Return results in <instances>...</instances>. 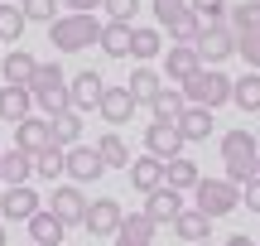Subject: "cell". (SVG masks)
I'll use <instances>...</instances> for the list:
<instances>
[{"label": "cell", "mask_w": 260, "mask_h": 246, "mask_svg": "<svg viewBox=\"0 0 260 246\" xmlns=\"http://www.w3.org/2000/svg\"><path fill=\"white\" fill-rule=\"evenodd\" d=\"M222 164H226V179L241 189L251 174H260V140H255V131H226L222 135Z\"/></svg>", "instance_id": "cell-1"}, {"label": "cell", "mask_w": 260, "mask_h": 246, "mask_svg": "<svg viewBox=\"0 0 260 246\" xmlns=\"http://www.w3.org/2000/svg\"><path fill=\"white\" fill-rule=\"evenodd\" d=\"M48 39H53L58 53H82V48H92L96 39H102V19L96 15H58L53 24H48Z\"/></svg>", "instance_id": "cell-2"}, {"label": "cell", "mask_w": 260, "mask_h": 246, "mask_svg": "<svg viewBox=\"0 0 260 246\" xmlns=\"http://www.w3.org/2000/svg\"><path fill=\"white\" fill-rule=\"evenodd\" d=\"M178 92H183L188 106H207V111H217V106L232 102V77H226L222 68H198Z\"/></svg>", "instance_id": "cell-3"}, {"label": "cell", "mask_w": 260, "mask_h": 246, "mask_svg": "<svg viewBox=\"0 0 260 246\" xmlns=\"http://www.w3.org/2000/svg\"><path fill=\"white\" fill-rule=\"evenodd\" d=\"M29 97H34V106L44 116H58V111H68V73L58 63H39V73L29 77Z\"/></svg>", "instance_id": "cell-4"}, {"label": "cell", "mask_w": 260, "mask_h": 246, "mask_svg": "<svg viewBox=\"0 0 260 246\" xmlns=\"http://www.w3.org/2000/svg\"><path fill=\"white\" fill-rule=\"evenodd\" d=\"M193 198H198V212H207V218H226L241 208V189L232 179H198Z\"/></svg>", "instance_id": "cell-5"}, {"label": "cell", "mask_w": 260, "mask_h": 246, "mask_svg": "<svg viewBox=\"0 0 260 246\" xmlns=\"http://www.w3.org/2000/svg\"><path fill=\"white\" fill-rule=\"evenodd\" d=\"M193 48H198V58H203V68H217V63H226V58L236 53V34L226 24H207Z\"/></svg>", "instance_id": "cell-6"}, {"label": "cell", "mask_w": 260, "mask_h": 246, "mask_svg": "<svg viewBox=\"0 0 260 246\" xmlns=\"http://www.w3.org/2000/svg\"><path fill=\"white\" fill-rule=\"evenodd\" d=\"M68 179L82 189V183H96L106 174V164H102V155H96V145H68Z\"/></svg>", "instance_id": "cell-7"}, {"label": "cell", "mask_w": 260, "mask_h": 246, "mask_svg": "<svg viewBox=\"0 0 260 246\" xmlns=\"http://www.w3.org/2000/svg\"><path fill=\"white\" fill-rule=\"evenodd\" d=\"M102 92H106V77L102 73H77V77H68V102H73V111L82 116V111H96V102H102Z\"/></svg>", "instance_id": "cell-8"}, {"label": "cell", "mask_w": 260, "mask_h": 246, "mask_svg": "<svg viewBox=\"0 0 260 246\" xmlns=\"http://www.w3.org/2000/svg\"><path fill=\"white\" fill-rule=\"evenodd\" d=\"M48 208H53L58 218L68 222V227H82V218H87V193L77 189V183H53V193H48Z\"/></svg>", "instance_id": "cell-9"}, {"label": "cell", "mask_w": 260, "mask_h": 246, "mask_svg": "<svg viewBox=\"0 0 260 246\" xmlns=\"http://www.w3.org/2000/svg\"><path fill=\"white\" fill-rule=\"evenodd\" d=\"M121 218H125V208H121L116 198H92V203H87V218H82V227L92 232V237H116Z\"/></svg>", "instance_id": "cell-10"}, {"label": "cell", "mask_w": 260, "mask_h": 246, "mask_svg": "<svg viewBox=\"0 0 260 246\" xmlns=\"http://www.w3.org/2000/svg\"><path fill=\"white\" fill-rule=\"evenodd\" d=\"M39 208H44V198H39L29 183H15V189L0 193V218H5V222H29Z\"/></svg>", "instance_id": "cell-11"}, {"label": "cell", "mask_w": 260, "mask_h": 246, "mask_svg": "<svg viewBox=\"0 0 260 246\" xmlns=\"http://www.w3.org/2000/svg\"><path fill=\"white\" fill-rule=\"evenodd\" d=\"M48 145H53V126H48V116H24V121L15 126V150L44 155Z\"/></svg>", "instance_id": "cell-12"}, {"label": "cell", "mask_w": 260, "mask_h": 246, "mask_svg": "<svg viewBox=\"0 0 260 246\" xmlns=\"http://www.w3.org/2000/svg\"><path fill=\"white\" fill-rule=\"evenodd\" d=\"M145 150L154 155V160H164V164L178 160V155H183V135H178V126L174 121H154L145 131Z\"/></svg>", "instance_id": "cell-13"}, {"label": "cell", "mask_w": 260, "mask_h": 246, "mask_svg": "<svg viewBox=\"0 0 260 246\" xmlns=\"http://www.w3.org/2000/svg\"><path fill=\"white\" fill-rule=\"evenodd\" d=\"M135 111H140V102L130 97V87H106L102 102H96V116H102V121H111V126H125Z\"/></svg>", "instance_id": "cell-14"}, {"label": "cell", "mask_w": 260, "mask_h": 246, "mask_svg": "<svg viewBox=\"0 0 260 246\" xmlns=\"http://www.w3.org/2000/svg\"><path fill=\"white\" fill-rule=\"evenodd\" d=\"M24 227H29V241L34 246H63V237H68V222L58 218L53 208H39Z\"/></svg>", "instance_id": "cell-15"}, {"label": "cell", "mask_w": 260, "mask_h": 246, "mask_svg": "<svg viewBox=\"0 0 260 246\" xmlns=\"http://www.w3.org/2000/svg\"><path fill=\"white\" fill-rule=\"evenodd\" d=\"M111 241L116 246H154V218L149 212H125Z\"/></svg>", "instance_id": "cell-16"}, {"label": "cell", "mask_w": 260, "mask_h": 246, "mask_svg": "<svg viewBox=\"0 0 260 246\" xmlns=\"http://www.w3.org/2000/svg\"><path fill=\"white\" fill-rule=\"evenodd\" d=\"M145 212L154 218V227H164V222H174L178 212H183V193L169 189V183H159L154 193H145Z\"/></svg>", "instance_id": "cell-17"}, {"label": "cell", "mask_w": 260, "mask_h": 246, "mask_svg": "<svg viewBox=\"0 0 260 246\" xmlns=\"http://www.w3.org/2000/svg\"><path fill=\"white\" fill-rule=\"evenodd\" d=\"M159 29H169V39H174V44H198V34H203L207 24H203V15H198L193 5H178Z\"/></svg>", "instance_id": "cell-18"}, {"label": "cell", "mask_w": 260, "mask_h": 246, "mask_svg": "<svg viewBox=\"0 0 260 246\" xmlns=\"http://www.w3.org/2000/svg\"><path fill=\"white\" fill-rule=\"evenodd\" d=\"M198 68H203V58H198L193 44H174V48L164 53V77H169V82H178V87H183Z\"/></svg>", "instance_id": "cell-19"}, {"label": "cell", "mask_w": 260, "mask_h": 246, "mask_svg": "<svg viewBox=\"0 0 260 246\" xmlns=\"http://www.w3.org/2000/svg\"><path fill=\"white\" fill-rule=\"evenodd\" d=\"M39 73V58L24 53V48H10L5 58H0V77H5L10 87H29V77Z\"/></svg>", "instance_id": "cell-20"}, {"label": "cell", "mask_w": 260, "mask_h": 246, "mask_svg": "<svg viewBox=\"0 0 260 246\" xmlns=\"http://www.w3.org/2000/svg\"><path fill=\"white\" fill-rule=\"evenodd\" d=\"M24 116H34V97H29V87H0V121L19 126Z\"/></svg>", "instance_id": "cell-21"}, {"label": "cell", "mask_w": 260, "mask_h": 246, "mask_svg": "<svg viewBox=\"0 0 260 246\" xmlns=\"http://www.w3.org/2000/svg\"><path fill=\"white\" fill-rule=\"evenodd\" d=\"M178 135H183V145H198V140H207L212 135V111L207 106H183V116H178Z\"/></svg>", "instance_id": "cell-22"}, {"label": "cell", "mask_w": 260, "mask_h": 246, "mask_svg": "<svg viewBox=\"0 0 260 246\" xmlns=\"http://www.w3.org/2000/svg\"><path fill=\"white\" fill-rule=\"evenodd\" d=\"M169 227H174V237H183L188 246H198V241H207V232H212V218H207V212H198V208H183Z\"/></svg>", "instance_id": "cell-23"}, {"label": "cell", "mask_w": 260, "mask_h": 246, "mask_svg": "<svg viewBox=\"0 0 260 246\" xmlns=\"http://www.w3.org/2000/svg\"><path fill=\"white\" fill-rule=\"evenodd\" d=\"M29 174H34V155H24V150H0V183H5V189L29 183Z\"/></svg>", "instance_id": "cell-24"}, {"label": "cell", "mask_w": 260, "mask_h": 246, "mask_svg": "<svg viewBox=\"0 0 260 246\" xmlns=\"http://www.w3.org/2000/svg\"><path fill=\"white\" fill-rule=\"evenodd\" d=\"M130 183H135L140 193H154L159 183H164V160H154V155H140V160H130Z\"/></svg>", "instance_id": "cell-25"}, {"label": "cell", "mask_w": 260, "mask_h": 246, "mask_svg": "<svg viewBox=\"0 0 260 246\" xmlns=\"http://www.w3.org/2000/svg\"><path fill=\"white\" fill-rule=\"evenodd\" d=\"M125 87H130V97H135L140 106H149L159 92H164V73H154L149 63H140L135 73H130V82H125Z\"/></svg>", "instance_id": "cell-26"}, {"label": "cell", "mask_w": 260, "mask_h": 246, "mask_svg": "<svg viewBox=\"0 0 260 246\" xmlns=\"http://www.w3.org/2000/svg\"><path fill=\"white\" fill-rule=\"evenodd\" d=\"M159 53H164V34H159V29H149V24L130 29V58L149 63V58H159Z\"/></svg>", "instance_id": "cell-27"}, {"label": "cell", "mask_w": 260, "mask_h": 246, "mask_svg": "<svg viewBox=\"0 0 260 246\" xmlns=\"http://www.w3.org/2000/svg\"><path fill=\"white\" fill-rule=\"evenodd\" d=\"M198 179H203V174H198V164L188 160V155H178V160L164 164V183H169V189H178V193H193Z\"/></svg>", "instance_id": "cell-28"}, {"label": "cell", "mask_w": 260, "mask_h": 246, "mask_svg": "<svg viewBox=\"0 0 260 246\" xmlns=\"http://www.w3.org/2000/svg\"><path fill=\"white\" fill-rule=\"evenodd\" d=\"M130 29L135 24H116V19L102 24V39H96V44H102L106 58H130Z\"/></svg>", "instance_id": "cell-29"}, {"label": "cell", "mask_w": 260, "mask_h": 246, "mask_svg": "<svg viewBox=\"0 0 260 246\" xmlns=\"http://www.w3.org/2000/svg\"><path fill=\"white\" fill-rule=\"evenodd\" d=\"M48 126H53V145H82V116L68 106V111H58V116H48Z\"/></svg>", "instance_id": "cell-30"}, {"label": "cell", "mask_w": 260, "mask_h": 246, "mask_svg": "<svg viewBox=\"0 0 260 246\" xmlns=\"http://www.w3.org/2000/svg\"><path fill=\"white\" fill-rule=\"evenodd\" d=\"M96 155H102L106 169H130V145H125L116 131H106L102 140H96Z\"/></svg>", "instance_id": "cell-31"}, {"label": "cell", "mask_w": 260, "mask_h": 246, "mask_svg": "<svg viewBox=\"0 0 260 246\" xmlns=\"http://www.w3.org/2000/svg\"><path fill=\"white\" fill-rule=\"evenodd\" d=\"M232 102L241 106L246 116L260 111V73H246V77H232Z\"/></svg>", "instance_id": "cell-32"}, {"label": "cell", "mask_w": 260, "mask_h": 246, "mask_svg": "<svg viewBox=\"0 0 260 246\" xmlns=\"http://www.w3.org/2000/svg\"><path fill=\"white\" fill-rule=\"evenodd\" d=\"M63 169H68V150H63V145H48L44 155H34V174H39V179L53 183V179H63Z\"/></svg>", "instance_id": "cell-33"}, {"label": "cell", "mask_w": 260, "mask_h": 246, "mask_svg": "<svg viewBox=\"0 0 260 246\" xmlns=\"http://www.w3.org/2000/svg\"><path fill=\"white\" fill-rule=\"evenodd\" d=\"M183 92H174V87L164 82V92L154 97V102H149V111H154V121H178V116H183Z\"/></svg>", "instance_id": "cell-34"}, {"label": "cell", "mask_w": 260, "mask_h": 246, "mask_svg": "<svg viewBox=\"0 0 260 246\" xmlns=\"http://www.w3.org/2000/svg\"><path fill=\"white\" fill-rule=\"evenodd\" d=\"M226 29H232V34H251V29H260V0H241V5H232Z\"/></svg>", "instance_id": "cell-35"}, {"label": "cell", "mask_w": 260, "mask_h": 246, "mask_svg": "<svg viewBox=\"0 0 260 246\" xmlns=\"http://www.w3.org/2000/svg\"><path fill=\"white\" fill-rule=\"evenodd\" d=\"M24 10L19 5H0V44H19V34H24Z\"/></svg>", "instance_id": "cell-36"}, {"label": "cell", "mask_w": 260, "mask_h": 246, "mask_svg": "<svg viewBox=\"0 0 260 246\" xmlns=\"http://www.w3.org/2000/svg\"><path fill=\"white\" fill-rule=\"evenodd\" d=\"M58 5H63V0H19L24 19H39V24H53V19H58Z\"/></svg>", "instance_id": "cell-37"}, {"label": "cell", "mask_w": 260, "mask_h": 246, "mask_svg": "<svg viewBox=\"0 0 260 246\" xmlns=\"http://www.w3.org/2000/svg\"><path fill=\"white\" fill-rule=\"evenodd\" d=\"M102 10L116 19V24H135V15H140V0H102Z\"/></svg>", "instance_id": "cell-38"}, {"label": "cell", "mask_w": 260, "mask_h": 246, "mask_svg": "<svg viewBox=\"0 0 260 246\" xmlns=\"http://www.w3.org/2000/svg\"><path fill=\"white\" fill-rule=\"evenodd\" d=\"M236 53L246 58V68H260V29H251V34H236Z\"/></svg>", "instance_id": "cell-39"}, {"label": "cell", "mask_w": 260, "mask_h": 246, "mask_svg": "<svg viewBox=\"0 0 260 246\" xmlns=\"http://www.w3.org/2000/svg\"><path fill=\"white\" fill-rule=\"evenodd\" d=\"M188 5L203 15V24H222V15H226V0H188Z\"/></svg>", "instance_id": "cell-40"}, {"label": "cell", "mask_w": 260, "mask_h": 246, "mask_svg": "<svg viewBox=\"0 0 260 246\" xmlns=\"http://www.w3.org/2000/svg\"><path fill=\"white\" fill-rule=\"evenodd\" d=\"M241 203H246L251 212H260V174H251V179L241 183Z\"/></svg>", "instance_id": "cell-41"}, {"label": "cell", "mask_w": 260, "mask_h": 246, "mask_svg": "<svg viewBox=\"0 0 260 246\" xmlns=\"http://www.w3.org/2000/svg\"><path fill=\"white\" fill-rule=\"evenodd\" d=\"M178 5H188V0H154V19H159V24H164V19L174 15Z\"/></svg>", "instance_id": "cell-42"}, {"label": "cell", "mask_w": 260, "mask_h": 246, "mask_svg": "<svg viewBox=\"0 0 260 246\" xmlns=\"http://www.w3.org/2000/svg\"><path fill=\"white\" fill-rule=\"evenodd\" d=\"M68 10H77V15H92V10H102V0H63Z\"/></svg>", "instance_id": "cell-43"}, {"label": "cell", "mask_w": 260, "mask_h": 246, "mask_svg": "<svg viewBox=\"0 0 260 246\" xmlns=\"http://www.w3.org/2000/svg\"><path fill=\"white\" fill-rule=\"evenodd\" d=\"M222 246H255V241H251V237H246V232H236V237H226Z\"/></svg>", "instance_id": "cell-44"}, {"label": "cell", "mask_w": 260, "mask_h": 246, "mask_svg": "<svg viewBox=\"0 0 260 246\" xmlns=\"http://www.w3.org/2000/svg\"><path fill=\"white\" fill-rule=\"evenodd\" d=\"M0 246H10V237H5V222H0Z\"/></svg>", "instance_id": "cell-45"}, {"label": "cell", "mask_w": 260, "mask_h": 246, "mask_svg": "<svg viewBox=\"0 0 260 246\" xmlns=\"http://www.w3.org/2000/svg\"><path fill=\"white\" fill-rule=\"evenodd\" d=\"M198 246H212V241H198Z\"/></svg>", "instance_id": "cell-46"}, {"label": "cell", "mask_w": 260, "mask_h": 246, "mask_svg": "<svg viewBox=\"0 0 260 246\" xmlns=\"http://www.w3.org/2000/svg\"><path fill=\"white\" fill-rule=\"evenodd\" d=\"M29 246H34V241H29Z\"/></svg>", "instance_id": "cell-47"}]
</instances>
